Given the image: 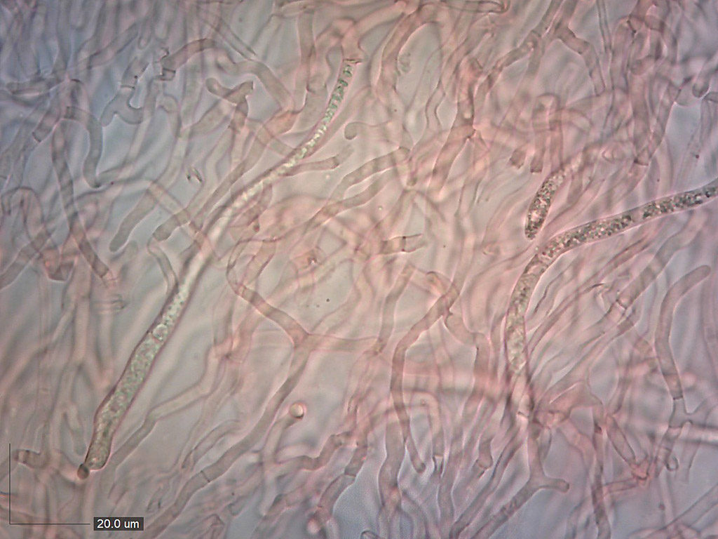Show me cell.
Wrapping results in <instances>:
<instances>
[{"label":"cell","instance_id":"1","mask_svg":"<svg viewBox=\"0 0 718 539\" xmlns=\"http://www.w3.org/2000/svg\"><path fill=\"white\" fill-rule=\"evenodd\" d=\"M562 181L563 174L560 171L553 172L546 178L536 191L526 216L524 229L527 240H534L541 231L553 199Z\"/></svg>","mask_w":718,"mask_h":539}]
</instances>
